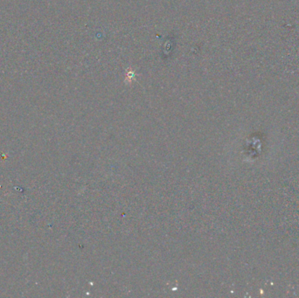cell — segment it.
<instances>
[{
    "mask_svg": "<svg viewBox=\"0 0 299 298\" xmlns=\"http://www.w3.org/2000/svg\"><path fill=\"white\" fill-rule=\"evenodd\" d=\"M135 77H136V73L131 69V68H129L127 70V72L125 73V77H124V80L125 82L128 83L132 82L135 81Z\"/></svg>",
    "mask_w": 299,
    "mask_h": 298,
    "instance_id": "6da1fadb",
    "label": "cell"
}]
</instances>
